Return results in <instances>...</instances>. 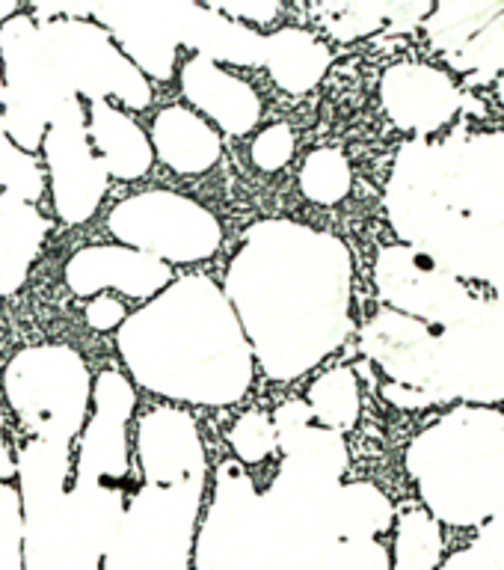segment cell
Listing matches in <instances>:
<instances>
[{
    "instance_id": "f35d334b",
    "label": "cell",
    "mask_w": 504,
    "mask_h": 570,
    "mask_svg": "<svg viewBox=\"0 0 504 570\" xmlns=\"http://www.w3.org/2000/svg\"><path fill=\"white\" fill-rule=\"evenodd\" d=\"M294 146H297V137L288 125H270L253 142V164L261 173H279L294 158Z\"/></svg>"
},
{
    "instance_id": "52a82bcc",
    "label": "cell",
    "mask_w": 504,
    "mask_h": 570,
    "mask_svg": "<svg viewBox=\"0 0 504 570\" xmlns=\"http://www.w3.org/2000/svg\"><path fill=\"white\" fill-rule=\"evenodd\" d=\"M196 570H297L265 493L235 461L223 463L202 529Z\"/></svg>"
},
{
    "instance_id": "2e32d148",
    "label": "cell",
    "mask_w": 504,
    "mask_h": 570,
    "mask_svg": "<svg viewBox=\"0 0 504 570\" xmlns=\"http://www.w3.org/2000/svg\"><path fill=\"white\" fill-rule=\"evenodd\" d=\"M45 160L51 169L53 212L62 223L80 226L98 212L107 194V169L96 158L87 131V110L78 96L66 101L45 134Z\"/></svg>"
},
{
    "instance_id": "ba28073f",
    "label": "cell",
    "mask_w": 504,
    "mask_h": 570,
    "mask_svg": "<svg viewBox=\"0 0 504 570\" xmlns=\"http://www.w3.org/2000/svg\"><path fill=\"white\" fill-rule=\"evenodd\" d=\"M3 386L12 413L36 440L69 445L83 431L92 404V381L75 347H27L7 365Z\"/></svg>"
},
{
    "instance_id": "4fadbf2b",
    "label": "cell",
    "mask_w": 504,
    "mask_h": 570,
    "mask_svg": "<svg viewBox=\"0 0 504 570\" xmlns=\"http://www.w3.org/2000/svg\"><path fill=\"white\" fill-rule=\"evenodd\" d=\"M39 33L75 96L80 92L89 101L116 98L131 110H146L151 105L149 80L119 51L107 30L92 21L60 18L39 24Z\"/></svg>"
},
{
    "instance_id": "6da1fadb",
    "label": "cell",
    "mask_w": 504,
    "mask_h": 570,
    "mask_svg": "<svg viewBox=\"0 0 504 570\" xmlns=\"http://www.w3.org/2000/svg\"><path fill=\"white\" fill-rule=\"evenodd\" d=\"M223 294L267 377L297 381L354 330V256L333 232L261 220L231 256Z\"/></svg>"
},
{
    "instance_id": "44dd1931",
    "label": "cell",
    "mask_w": 504,
    "mask_h": 570,
    "mask_svg": "<svg viewBox=\"0 0 504 570\" xmlns=\"http://www.w3.org/2000/svg\"><path fill=\"white\" fill-rule=\"evenodd\" d=\"M169 30L178 45L194 48L196 57H205L220 66H258L265 36H258L253 27L231 21V18L214 12L211 7H199L190 0H167Z\"/></svg>"
},
{
    "instance_id": "e0dca14e",
    "label": "cell",
    "mask_w": 504,
    "mask_h": 570,
    "mask_svg": "<svg viewBox=\"0 0 504 570\" xmlns=\"http://www.w3.org/2000/svg\"><path fill=\"white\" fill-rule=\"evenodd\" d=\"M383 114L398 131L413 140H431L457 119L463 110V89L452 71L431 62H395L381 78Z\"/></svg>"
},
{
    "instance_id": "836d02e7",
    "label": "cell",
    "mask_w": 504,
    "mask_h": 570,
    "mask_svg": "<svg viewBox=\"0 0 504 570\" xmlns=\"http://www.w3.org/2000/svg\"><path fill=\"white\" fill-rule=\"evenodd\" d=\"M0 187L3 194L18 196L24 203L33 205L45 190V178L33 155H27L7 137L3 116H0Z\"/></svg>"
},
{
    "instance_id": "5b68a950",
    "label": "cell",
    "mask_w": 504,
    "mask_h": 570,
    "mask_svg": "<svg viewBox=\"0 0 504 570\" xmlns=\"http://www.w3.org/2000/svg\"><path fill=\"white\" fill-rule=\"evenodd\" d=\"M137 395L119 372H101L92 386V416L83 428L78 479L66 493L69 511L101 547H110L125 514L128 488V419Z\"/></svg>"
},
{
    "instance_id": "f6af8a7d",
    "label": "cell",
    "mask_w": 504,
    "mask_h": 570,
    "mask_svg": "<svg viewBox=\"0 0 504 570\" xmlns=\"http://www.w3.org/2000/svg\"><path fill=\"white\" fill-rule=\"evenodd\" d=\"M0 105H3V69H0Z\"/></svg>"
},
{
    "instance_id": "4316f807",
    "label": "cell",
    "mask_w": 504,
    "mask_h": 570,
    "mask_svg": "<svg viewBox=\"0 0 504 570\" xmlns=\"http://www.w3.org/2000/svg\"><path fill=\"white\" fill-rule=\"evenodd\" d=\"M395 523V505L372 481L342 484L336 497V532L338 541L347 538H377Z\"/></svg>"
},
{
    "instance_id": "d590c367",
    "label": "cell",
    "mask_w": 504,
    "mask_h": 570,
    "mask_svg": "<svg viewBox=\"0 0 504 570\" xmlns=\"http://www.w3.org/2000/svg\"><path fill=\"white\" fill-rule=\"evenodd\" d=\"M315 570H392V552L377 538H347L338 541Z\"/></svg>"
},
{
    "instance_id": "60d3db41",
    "label": "cell",
    "mask_w": 504,
    "mask_h": 570,
    "mask_svg": "<svg viewBox=\"0 0 504 570\" xmlns=\"http://www.w3.org/2000/svg\"><path fill=\"white\" fill-rule=\"evenodd\" d=\"M125 321L122 301H116L110 294H96L87 303V324L92 330H119Z\"/></svg>"
},
{
    "instance_id": "d4e9b609",
    "label": "cell",
    "mask_w": 504,
    "mask_h": 570,
    "mask_svg": "<svg viewBox=\"0 0 504 570\" xmlns=\"http://www.w3.org/2000/svg\"><path fill=\"white\" fill-rule=\"evenodd\" d=\"M261 62L270 71V78L276 80V87L291 92V96H303L324 80L329 62H333V53L309 30L283 27L265 39Z\"/></svg>"
},
{
    "instance_id": "7c38bea8",
    "label": "cell",
    "mask_w": 504,
    "mask_h": 570,
    "mask_svg": "<svg viewBox=\"0 0 504 570\" xmlns=\"http://www.w3.org/2000/svg\"><path fill=\"white\" fill-rule=\"evenodd\" d=\"M107 229L122 247L140 249L164 265H194L220 249L223 229L205 205L172 190H146L116 205Z\"/></svg>"
},
{
    "instance_id": "ac0fdd59",
    "label": "cell",
    "mask_w": 504,
    "mask_h": 570,
    "mask_svg": "<svg viewBox=\"0 0 504 570\" xmlns=\"http://www.w3.org/2000/svg\"><path fill=\"white\" fill-rule=\"evenodd\" d=\"M172 283V267L160 258L146 256L140 249L113 247V244H96V247L78 249L66 265V285L78 297H96L107 288L125 294V297H155Z\"/></svg>"
},
{
    "instance_id": "d6986e66",
    "label": "cell",
    "mask_w": 504,
    "mask_h": 570,
    "mask_svg": "<svg viewBox=\"0 0 504 570\" xmlns=\"http://www.w3.org/2000/svg\"><path fill=\"white\" fill-rule=\"evenodd\" d=\"M137 458L149 484H181L208 475L196 419L178 407H155L140 419Z\"/></svg>"
},
{
    "instance_id": "9a60e30c",
    "label": "cell",
    "mask_w": 504,
    "mask_h": 570,
    "mask_svg": "<svg viewBox=\"0 0 504 570\" xmlns=\"http://www.w3.org/2000/svg\"><path fill=\"white\" fill-rule=\"evenodd\" d=\"M359 347L383 374V399L398 410H427V383L434 377L436 333L422 321L381 309L359 333Z\"/></svg>"
},
{
    "instance_id": "83f0119b",
    "label": "cell",
    "mask_w": 504,
    "mask_h": 570,
    "mask_svg": "<svg viewBox=\"0 0 504 570\" xmlns=\"http://www.w3.org/2000/svg\"><path fill=\"white\" fill-rule=\"evenodd\" d=\"M504 9V0H461V3H434L425 18L427 45L443 57H452L484 30Z\"/></svg>"
},
{
    "instance_id": "8d00e7d4",
    "label": "cell",
    "mask_w": 504,
    "mask_h": 570,
    "mask_svg": "<svg viewBox=\"0 0 504 570\" xmlns=\"http://www.w3.org/2000/svg\"><path fill=\"white\" fill-rule=\"evenodd\" d=\"M229 445L231 452L238 454L244 463H258L265 461L267 454L276 452V428L274 419L249 410L244 416L231 425L229 431Z\"/></svg>"
},
{
    "instance_id": "cb8c5ba5",
    "label": "cell",
    "mask_w": 504,
    "mask_h": 570,
    "mask_svg": "<svg viewBox=\"0 0 504 570\" xmlns=\"http://www.w3.org/2000/svg\"><path fill=\"white\" fill-rule=\"evenodd\" d=\"M87 131L92 149L98 151V160L105 164L107 176L134 181V178H142L151 169L155 151H151L146 131L110 101H92L89 105Z\"/></svg>"
},
{
    "instance_id": "d6a6232c",
    "label": "cell",
    "mask_w": 504,
    "mask_h": 570,
    "mask_svg": "<svg viewBox=\"0 0 504 570\" xmlns=\"http://www.w3.org/2000/svg\"><path fill=\"white\" fill-rule=\"evenodd\" d=\"M354 187V169L342 149H315L300 167V190L315 205H338Z\"/></svg>"
},
{
    "instance_id": "3957f363",
    "label": "cell",
    "mask_w": 504,
    "mask_h": 570,
    "mask_svg": "<svg viewBox=\"0 0 504 570\" xmlns=\"http://www.w3.org/2000/svg\"><path fill=\"white\" fill-rule=\"evenodd\" d=\"M125 368L142 390L187 404L229 407L253 386L256 360L211 276L169 283L116 330Z\"/></svg>"
},
{
    "instance_id": "484cf974",
    "label": "cell",
    "mask_w": 504,
    "mask_h": 570,
    "mask_svg": "<svg viewBox=\"0 0 504 570\" xmlns=\"http://www.w3.org/2000/svg\"><path fill=\"white\" fill-rule=\"evenodd\" d=\"M48 220L33 205L18 196L0 194V297L16 294L24 285L39 249Z\"/></svg>"
},
{
    "instance_id": "8992f818",
    "label": "cell",
    "mask_w": 504,
    "mask_h": 570,
    "mask_svg": "<svg viewBox=\"0 0 504 570\" xmlns=\"http://www.w3.org/2000/svg\"><path fill=\"white\" fill-rule=\"evenodd\" d=\"M69 472V445L30 440L18 452L24 570H101L107 550L75 520L66 502Z\"/></svg>"
},
{
    "instance_id": "f1b7e54d",
    "label": "cell",
    "mask_w": 504,
    "mask_h": 570,
    "mask_svg": "<svg viewBox=\"0 0 504 570\" xmlns=\"http://www.w3.org/2000/svg\"><path fill=\"white\" fill-rule=\"evenodd\" d=\"M309 404L312 416L318 419L320 428H329L336 434H345L359 422V410H363V399H359V381H356L354 368L347 365H336L318 377L309 386Z\"/></svg>"
},
{
    "instance_id": "b9f144b4",
    "label": "cell",
    "mask_w": 504,
    "mask_h": 570,
    "mask_svg": "<svg viewBox=\"0 0 504 570\" xmlns=\"http://www.w3.org/2000/svg\"><path fill=\"white\" fill-rule=\"evenodd\" d=\"M12 475V461H9V452L3 440H0V484H7V479Z\"/></svg>"
},
{
    "instance_id": "ee69618b",
    "label": "cell",
    "mask_w": 504,
    "mask_h": 570,
    "mask_svg": "<svg viewBox=\"0 0 504 570\" xmlns=\"http://www.w3.org/2000/svg\"><path fill=\"white\" fill-rule=\"evenodd\" d=\"M496 98H498V105L504 107V75H498L496 80Z\"/></svg>"
},
{
    "instance_id": "7402d4cb",
    "label": "cell",
    "mask_w": 504,
    "mask_h": 570,
    "mask_svg": "<svg viewBox=\"0 0 504 570\" xmlns=\"http://www.w3.org/2000/svg\"><path fill=\"white\" fill-rule=\"evenodd\" d=\"M181 92L196 110H202L214 125H220L223 131L235 134V137L253 131L261 116V101H258L256 89L205 57H194L185 62Z\"/></svg>"
},
{
    "instance_id": "8fae6325",
    "label": "cell",
    "mask_w": 504,
    "mask_h": 570,
    "mask_svg": "<svg viewBox=\"0 0 504 570\" xmlns=\"http://www.w3.org/2000/svg\"><path fill=\"white\" fill-rule=\"evenodd\" d=\"M425 399L427 407H496L504 401V309L490 294L472 315L436 333L434 377Z\"/></svg>"
},
{
    "instance_id": "30bf717a",
    "label": "cell",
    "mask_w": 504,
    "mask_h": 570,
    "mask_svg": "<svg viewBox=\"0 0 504 570\" xmlns=\"http://www.w3.org/2000/svg\"><path fill=\"white\" fill-rule=\"evenodd\" d=\"M3 69V128L21 151L39 149L66 101L75 98L51 48L30 16H16L0 27Z\"/></svg>"
},
{
    "instance_id": "7bdbcfd3",
    "label": "cell",
    "mask_w": 504,
    "mask_h": 570,
    "mask_svg": "<svg viewBox=\"0 0 504 570\" xmlns=\"http://www.w3.org/2000/svg\"><path fill=\"white\" fill-rule=\"evenodd\" d=\"M18 16V3L16 0H0V24L9 21V18Z\"/></svg>"
},
{
    "instance_id": "9c48e42d",
    "label": "cell",
    "mask_w": 504,
    "mask_h": 570,
    "mask_svg": "<svg viewBox=\"0 0 504 570\" xmlns=\"http://www.w3.org/2000/svg\"><path fill=\"white\" fill-rule=\"evenodd\" d=\"M205 479L149 484L125 505L101 570H190Z\"/></svg>"
},
{
    "instance_id": "277c9868",
    "label": "cell",
    "mask_w": 504,
    "mask_h": 570,
    "mask_svg": "<svg viewBox=\"0 0 504 570\" xmlns=\"http://www.w3.org/2000/svg\"><path fill=\"white\" fill-rule=\"evenodd\" d=\"M404 466L436 523L481 529L504 511V410L454 404L409 440Z\"/></svg>"
},
{
    "instance_id": "603a6c76",
    "label": "cell",
    "mask_w": 504,
    "mask_h": 570,
    "mask_svg": "<svg viewBox=\"0 0 504 570\" xmlns=\"http://www.w3.org/2000/svg\"><path fill=\"white\" fill-rule=\"evenodd\" d=\"M151 151L178 176H199L220 160V134L187 107H167L151 125Z\"/></svg>"
},
{
    "instance_id": "ab89813d",
    "label": "cell",
    "mask_w": 504,
    "mask_h": 570,
    "mask_svg": "<svg viewBox=\"0 0 504 570\" xmlns=\"http://www.w3.org/2000/svg\"><path fill=\"white\" fill-rule=\"evenodd\" d=\"M214 12H220V16L231 18V21H253V24H267V21H274L279 16V3L276 0H244V3H208Z\"/></svg>"
},
{
    "instance_id": "4dcf8cb0",
    "label": "cell",
    "mask_w": 504,
    "mask_h": 570,
    "mask_svg": "<svg viewBox=\"0 0 504 570\" xmlns=\"http://www.w3.org/2000/svg\"><path fill=\"white\" fill-rule=\"evenodd\" d=\"M445 62L448 69L463 75L466 87H484L493 83V78L498 80V75H504V9L484 30L472 36L461 51L445 57Z\"/></svg>"
},
{
    "instance_id": "1f68e13d",
    "label": "cell",
    "mask_w": 504,
    "mask_h": 570,
    "mask_svg": "<svg viewBox=\"0 0 504 570\" xmlns=\"http://www.w3.org/2000/svg\"><path fill=\"white\" fill-rule=\"evenodd\" d=\"M312 12L320 18V24L338 42H356L365 36L386 30L395 12V0H359V3H318Z\"/></svg>"
},
{
    "instance_id": "f546056e",
    "label": "cell",
    "mask_w": 504,
    "mask_h": 570,
    "mask_svg": "<svg viewBox=\"0 0 504 570\" xmlns=\"http://www.w3.org/2000/svg\"><path fill=\"white\" fill-rule=\"evenodd\" d=\"M443 525L425 508H409L398 517L392 570H434L443 561Z\"/></svg>"
},
{
    "instance_id": "ffe728a7",
    "label": "cell",
    "mask_w": 504,
    "mask_h": 570,
    "mask_svg": "<svg viewBox=\"0 0 504 570\" xmlns=\"http://www.w3.org/2000/svg\"><path fill=\"white\" fill-rule=\"evenodd\" d=\"M96 21L110 30L119 51L137 66L142 78H172L176 66V36L169 30L167 0H125L96 3Z\"/></svg>"
},
{
    "instance_id": "e575fe53",
    "label": "cell",
    "mask_w": 504,
    "mask_h": 570,
    "mask_svg": "<svg viewBox=\"0 0 504 570\" xmlns=\"http://www.w3.org/2000/svg\"><path fill=\"white\" fill-rule=\"evenodd\" d=\"M434 570H504V511L481 525L475 541L452 552Z\"/></svg>"
},
{
    "instance_id": "74e56055",
    "label": "cell",
    "mask_w": 504,
    "mask_h": 570,
    "mask_svg": "<svg viewBox=\"0 0 504 570\" xmlns=\"http://www.w3.org/2000/svg\"><path fill=\"white\" fill-rule=\"evenodd\" d=\"M0 570H24L21 561V499L0 484Z\"/></svg>"
},
{
    "instance_id": "5bb4252c",
    "label": "cell",
    "mask_w": 504,
    "mask_h": 570,
    "mask_svg": "<svg viewBox=\"0 0 504 570\" xmlns=\"http://www.w3.org/2000/svg\"><path fill=\"white\" fill-rule=\"evenodd\" d=\"M374 285L386 309L422 321L427 327H452L478 309L484 294L448 274L434 258L407 247L386 244L374 262Z\"/></svg>"
},
{
    "instance_id": "7a4b0ae2",
    "label": "cell",
    "mask_w": 504,
    "mask_h": 570,
    "mask_svg": "<svg viewBox=\"0 0 504 570\" xmlns=\"http://www.w3.org/2000/svg\"><path fill=\"white\" fill-rule=\"evenodd\" d=\"M383 203L401 244L472 288L504 279V128L404 142Z\"/></svg>"
}]
</instances>
